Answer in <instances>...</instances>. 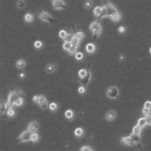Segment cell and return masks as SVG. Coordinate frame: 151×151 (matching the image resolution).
Returning <instances> with one entry per match:
<instances>
[{"label":"cell","mask_w":151,"mask_h":151,"mask_svg":"<svg viewBox=\"0 0 151 151\" xmlns=\"http://www.w3.org/2000/svg\"><path fill=\"white\" fill-rule=\"evenodd\" d=\"M80 151H93L94 150L91 149L90 147H88V146H83V147H82V148L80 149Z\"/></svg>","instance_id":"8d00e7d4"},{"label":"cell","mask_w":151,"mask_h":151,"mask_svg":"<svg viewBox=\"0 0 151 151\" xmlns=\"http://www.w3.org/2000/svg\"><path fill=\"white\" fill-rule=\"evenodd\" d=\"M57 66L55 64H53V63H50V64H47L46 68V71L48 73H51L55 71V70L56 69Z\"/></svg>","instance_id":"5bb4252c"},{"label":"cell","mask_w":151,"mask_h":151,"mask_svg":"<svg viewBox=\"0 0 151 151\" xmlns=\"http://www.w3.org/2000/svg\"><path fill=\"white\" fill-rule=\"evenodd\" d=\"M38 128L39 124L36 121H32L27 126V130H29L32 133H35V131L38 129Z\"/></svg>","instance_id":"ba28073f"},{"label":"cell","mask_w":151,"mask_h":151,"mask_svg":"<svg viewBox=\"0 0 151 151\" xmlns=\"http://www.w3.org/2000/svg\"><path fill=\"white\" fill-rule=\"evenodd\" d=\"M99 25H100V24L99 23L98 21L93 22H92V23L91 24V25L89 26V29H90V30H91V31H94Z\"/></svg>","instance_id":"44dd1931"},{"label":"cell","mask_w":151,"mask_h":151,"mask_svg":"<svg viewBox=\"0 0 151 151\" xmlns=\"http://www.w3.org/2000/svg\"><path fill=\"white\" fill-rule=\"evenodd\" d=\"M93 5V2L91 1V0H88L85 3V6L87 8H90Z\"/></svg>","instance_id":"ab89813d"},{"label":"cell","mask_w":151,"mask_h":151,"mask_svg":"<svg viewBox=\"0 0 151 151\" xmlns=\"http://www.w3.org/2000/svg\"><path fill=\"white\" fill-rule=\"evenodd\" d=\"M123 58H124L123 56H120V57H119V59H120V60H122V59H123Z\"/></svg>","instance_id":"816d5d0a"},{"label":"cell","mask_w":151,"mask_h":151,"mask_svg":"<svg viewBox=\"0 0 151 151\" xmlns=\"http://www.w3.org/2000/svg\"><path fill=\"white\" fill-rule=\"evenodd\" d=\"M87 70H83L82 69L78 72V75H79V78H83L85 76L87 75Z\"/></svg>","instance_id":"836d02e7"},{"label":"cell","mask_w":151,"mask_h":151,"mask_svg":"<svg viewBox=\"0 0 151 151\" xmlns=\"http://www.w3.org/2000/svg\"><path fill=\"white\" fill-rule=\"evenodd\" d=\"M59 36H60L61 38H62L63 39L64 38V36L66 35V31H64V30H61V31L59 32Z\"/></svg>","instance_id":"f6af8a7d"},{"label":"cell","mask_w":151,"mask_h":151,"mask_svg":"<svg viewBox=\"0 0 151 151\" xmlns=\"http://www.w3.org/2000/svg\"><path fill=\"white\" fill-rule=\"evenodd\" d=\"M24 19H25L26 22H31L33 21V15H31V14L27 13V14H26L25 16H24Z\"/></svg>","instance_id":"4316f807"},{"label":"cell","mask_w":151,"mask_h":151,"mask_svg":"<svg viewBox=\"0 0 151 151\" xmlns=\"http://www.w3.org/2000/svg\"><path fill=\"white\" fill-rule=\"evenodd\" d=\"M138 125L141 127V128H143L144 126L147 124V121H146V119L145 117H143V118H140L138 121Z\"/></svg>","instance_id":"603a6c76"},{"label":"cell","mask_w":151,"mask_h":151,"mask_svg":"<svg viewBox=\"0 0 151 151\" xmlns=\"http://www.w3.org/2000/svg\"><path fill=\"white\" fill-rule=\"evenodd\" d=\"M33 102H35V103H39V101H40V96H38V95H36L35 96H33Z\"/></svg>","instance_id":"ee69618b"},{"label":"cell","mask_w":151,"mask_h":151,"mask_svg":"<svg viewBox=\"0 0 151 151\" xmlns=\"http://www.w3.org/2000/svg\"><path fill=\"white\" fill-rule=\"evenodd\" d=\"M35 47L36 48H40L41 47H42V42H41L40 41H36V42H35Z\"/></svg>","instance_id":"bcb514c9"},{"label":"cell","mask_w":151,"mask_h":151,"mask_svg":"<svg viewBox=\"0 0 151 151\" xmlns=\"http://www.w3.org/2000/svg\"><path fill=\"white\" fill-rule=\"evenodd\" d=\"M83 57V54H82V53L81 52H77L75 54V58L77 59V60H80L82 59Z\"/></svg>","instance_id":"b9f144b4"},{"label":"cell","mask_w":151,"mask_h":151,"mask_svg":"<svg viewBox=\"0 0 151 151\" xmlns=\"http://www.w3.org/2000/svg\"><path fill=\"white\" fill-rule=\"evenodd\" d=\"M53 8L56 10H60L66 7V5L63 2L62 0H51Z\"/></svg>","instance_id":"8992f818"},{"label":"cell","mask_w":151,"mask_h":151,"mask_svg":"<svg viewBox=\"0 0 151 151\" xmlns=\"http://www.w3.org/2000/svg\"><path fill=\"white\" fill-rule=\"evenodd\" d=\"M78 93H79L80 94H82V93H83L85 92V88L83 87H80L79 88H78Z\"/></svg>","instance_id":"7dc6e473"},{"label":"cell","mask_w":151,"mask_h":151,"mask_svg":"<svg viewBox=\"0 0 151 151\" xmlns=\"http://www.w3.org/2000/svg\"><path fill=\"white\" fill-rule=\"evenodd\" d=\"M83 130L80 128H77L75 130V135L77 136L78 137H80V136H81L82 135V134H83Z\"/></svg>","instance_id":"f1b7e54d"},{"label":"cell","mask_w":151,"mask_h":151,"mask_svg":"<svg viewBox=\"0 0 151 151\" xmlns=\"http://www.w3.org/2000/svg\"><path fill=\"white\" fill-rule=\"evenodd\" d=\"M65 116L67 119H72L73 116V111L71 110H66L65 112Z\"/></svg>","instance_id":"4dcf8cb0"},{"label":"cell","mask_w":151,"mask_h":151,"mask_svg":"<svg viewBox=\"0 0 151 151\" xmlns=\"http://www.w3.org/2000/svg\"><path fill=\"white\" fill-rule=\"evenodd\" d=\"M49 109L51 110H56L57 109V105L55 103H50V105H49Z\"/></svg>","instance_id":"60d3db41"},{"label":"cell","mask_w":151,"mask_h":151,"mask_svg":"<svg viewBox=\"0 0 151 151\" xmlns=\"http://www.w3.org/2000/svg\"><path fill=\"white\" fill-rule=\"evenodd\" d=\"M101 9L102 8L101 7H99V6H96L94 8V10H93V13H94V15L96 17H98L99 15H100L101 12Z\"/></svg>","instance_id":"d4e9b609"},{"label":"cell","mask_w":151,"mask_h":151,"mask_svg":"<svg viewBox=\"0 0 151 151\" xmlns=\"http://www.w3.org/2000/svg\"><path fill=\"white\" fill-rule=\"evenodd\" d=\"M150 112H151V110H150V109L145 108V107H144L143 109V110H142V112H143V115H144L145 116H146L147 115L150 114Z\"/></svg>","instance_id":"f35d334b"},{"label":"cell","mask_w":151,"mask_h":151,"mask_svg":"<svg viewBox=\"0 0 151 151\" xmlns=\"http://www.w3.org/2000/svg\"><path fill=\"white\" fill-rule=\"evenodd\" d=\"M101 25H99L98 27H97L96 29H95L94 31H93V39H97L98 38L101 33Z\"/></svg>","instance_id":"ac0fdd59"},{"label":"cell","mask_w":151,"mask_h":151,"mask_svg":"<svg viewBox=\"0 0 151 151\" xmlns=\"http://www.w3.org/2000/svg\"><path fill=\"white\" fill-rule=\"evenodd\" d=\"M125 31H126V29H125V27H123V26H121V27H119L118 31L119 33H124Z\"/></svg>","instance_id":"c3c4849f"},{"label":"cell","mask_w":151,"mask_h":151,"mask_svg":"<svg viewBox=\"0 0 151 151\" xmlns=\"http://www.w3.org/2000/svg\"><path fill=\"white\" fill-rule=\"evenodd\" d=\"M20 77H21V78H24L25 77V74L21 73V75H20Z\"/></svg>","instance_id":"f907efd6"},{"label":"cell","mask_w":151,"mask_h":151,"mask_svg":"<svg viewBox=\"0 0 151 151\" xmlns=\"http://www.w3.org/2000/svg\"><path fill=\"white\" fill-rule=\"evenodd\" d=\"M16 65L17 66V68H19V69H22V68H24L26 65L25 61L23 60V59H18L16 61Z\"/></svg>","instance_id":"e0dca14e"},{"label":"cell","mask_w":151,"mask_h":151,"mask_svg":"<svg viewBox=\"0 0 151 151\" xmlns=\"http://www.w3.org/2000/svg\"><path fill=\"white\" fill-rule=\"evenodd\" d=\"M17 6L18 8H22L25 6V1L23 0H19L17 3Z\"/></svg>","instance_id":"d590c367"},{"label":"cell","mask_w":151,"mask_h":151,"mask_svg":"<svg viewBox=\"0 0 151 151\" xmlns=\"http://www.w3.org/2000/svg\"><path fill=\"white\" fill-rule=\"evenodd\" d=\"M89 66H90V63H89V66L87 68V75L85 76L83 78H79V80L80 83L83 85H87L89 82L90 78H91V72L89 71Z\"/></svg>","instance_id":"52a82bcc"},{"label":"cell","mask_w":151,"mask_h":151,"mask_svg":"<svg viewBox=\"0 0 151 151\" xmlns=\"http://www.w3.org/2000/svg\"><path fill=\"white\" fill-rule=\"evenodd\" d=\"M107 95L109 98L114 99L119 96V90L115 86L110 87L107 91Z\"/></svg>","instance_id":"3957f363"},{"label":"cell","mask_w":151,"mask_h":151,"mask_svg":"<svg viewBox=\"0 0 151 151\" xmlns=\"http://www.w3.org/2000/svg\"><path fill=\"white\" fill-rule=\"evenodd\" d=\"M102 9H101V12L100 15L98 17V19H97V21L101 19V18L104 17H106L107 14V8L105 6H103V7H101Z\"/></svg>","instance_id":"9a60e30c"},{"label":"cell","mask_w":151,"mask_h":151,"mask_svg":"<svg viewBox=\"0 0 151 151\" xmlns=\"http://www.w3.org/2000/svg\"><path fill=\"white\" fill-rule=\"evenodd\" d=\"M130 136L131 138V139L133 140L135 143H138V142L140 141V135H136V134H134L132 133L130 135Z\"/></svg>","instance_id":"d6986e66"},{"label":"cell","mask_w":151,"mask_h":151,"mask_svg":"<svg viewBox=\"0 0 151 151\" xmlns=\"http://www.w3.org/2000/svg\"><path fill=\"white\" fill-rule=\"evenodd\" d=\"M22 93L19 91H10L8 95V101H7V109H12V107L15 105V102L18 98L22 96Z\"/></svg>","instance_id":"6da1fadb"},{"label":"cell","mask_w":151,"mask_h":151,"mask_svg":"<svg viewBox=\"0 0 151 151\" xmlns=\"http://www.w3.org/2000/svg\"><path fill=\"white\" fill-rule=\"evenodd\" d=\"M23 103H24L23 98H22V97H21V98H18L16 100V101L15 102V105H16V106H17V107H21V106L22 105Z\"/></svg>","instance_id":"83f0119b"},{"label":"cell","mask_w":151,"mask_h":151,"mask_svg":"<svg viewBox=\"0 0 151 151\" xmlns=\"http://www.w3.org/2000/svg\"><path fill=\"white\" fill-rule=\"evenodd\" d=\"M39 105L43 109H46L48 108V103L47 101L46 98L43 96H40V101H39Z\"/></svg>","instance_id":"30bf717a"},{"label":"cell","mask_w":151,"mask_h":151,"mask_svg":"<svg viewBox=\"0 0 151 151\" xmlns=\"http://www.w3.org/2000/svg\"><path fill=\"white\" fill-rule=\"evenodd\" d=\"M74 35H70V34H66V35L64 36V38H63L65 42H71L72 40V39L73 38Z\"/></svg>","instance_id":"d6a6232c"},{"label":"cell","mask_w":151,"mask_h":151,"mask_svg":"<svg viewBox=\"0 0 151 151\" xmlns=\"http://www.w3.org/2000/svg\"><path fill=\"white\" fill-rule=\"evenodd\" d=\"M120 14L119 12H117V13H115L114 15H112V16H110V19L111 20L114 22H118L120 19Z\"/></svg>","instance_id":"ffe728a7"},{"label":"cell","mask_w":151,"mask_h":151,"mask_svg":"<svg viewBox=\"0 0 151 151\" xmlns=\"http://www.w3.org/2000/svg\"><path fill=\"white\" fill-rule=\"evenodd\" d=\"M7 110V103L5 102L4 101L1 100V104H0V110H1V115L3 116L6 112Z\"/></svg>","instance_id":"4fadbf2b"},{"label":"cell","mask_w":151,"mask_h":151,"mask_svg":"<svg viewBox=\"0 0 151 151\" xmlns=\"http://www.w3.org/2000/svg\"><path fill=\"white\" fill-rule=\"evenodd\" d=\"M72 47V43L68 42H65V43H64V44H63V45H62L63 48H64V50H67V51H68V50H70V48H71Z\"/></svg>","instance_id":"f546056e"},{"label":"cell","mask_w":151,"mask_h":151,"mask_svg":"<svg viewBox=\"0 0 151 151\" xmlns=\"http://www.w3.org/2000/svg\"><path fill=\"white\" fill-rule=\"evenodd\" d=\"M36 17H40L41 19L43 20V21L49 22H51V23L56 21V20L54 19L52 17H51L47 13H46V12H44V11H43V10H41L40 12L37 14Z\"/></svg>","instance_id":"277c9868"},{"label":"cell","mask_w":151,"mask_h":151,"mask_svg":"<svg viewBox=\"0 0 151 151\" xmlns=\"http://www.w3.org/2000/svg\"><path fill=\"white\" fill-rule=\"evenodd\" d=\"M141 131V128L138 125H136L134 126V128H133V133L136 134V135H140Z\"/></svg>","instance_id":"cb8c5ba5"},{"label":"cell","mask_w":151,"mask_h":151,"mask_svg":"<svg viewBox=\"0 0 151 151\" xmlns=\"http://www.w3.org/2000/svg\"><path fill=\"white\" fill-rule=\"evenodd\" d=\"M145 119H146V121H147V124L151 126V115L149 114L146 115Z\"/></svg>","instance_id":"74e56055"},{"label":"cell","mask_w":151,"mask_h":151,"mask_svg":"<svg viewBox=\"0 0 151 151\" xmlns=\"http://www.w3.org/2000/svg\"><path fill=\"white\" fill-rule=\"evenodd\" d=\"M95 49H96V47L93 43H89L86 45V47H85V50L89 53L94 52L95 51Z\"/></svg>","instance_id":"2e32d148"},{"label":"cell","mask_w":151,"mask_h":151,"mask_svg":"<svg viewBox=\"0 0 151 151\" xmlns=\"http://www.w3.org/2000/svg\"><path fill=\"white\" fill-rule=\"evenodd\" d=\"M15 115V111L12 109H7L6 112L5 113V114L3 115L4 118H11Z\"/></svg>","instance_id":"7c38bea8"},{"label":"cell","mask_w":151,"mask_h":151,"mask_svg":"<svg viewBox=\"0 0 151 151\" xmlns=\"http://www.w3.org/2000/svg\"><path fill=\"white\" fill-rule=\"evenodd\" d=\"M144 107L151 110V101H147L145 103V104H144Z\"/></svg>","instance_id":"7bdbcfd3"},{"label":"cell","mask_w":151,"mask_h":151,"mask_svg":"<svg viewBox=\"0 0 151 151\" xmlns=\"http://www.w3.org/2000/svg\"><path fill=\"white\" fill-rule=\"evenodd\" d=\"M71 43H72V46H75L78 48L80 44V40L78 38H77L74 35L73 38V39H72Z\"/></svg>","instance_id":"7402d4cb"},{"label":"cell","mask_w":151,"mask_h":151,"mask_svg":"<svg viewBox=\"0 0 151 151\" xmlns=\"http://www.w3.org/2000/svg\"><path fill=\"white\" fill-rule=\"evenodd\" d=\"M39 140V136L38 134L35 133H33L32 135H31V142H36V141H38Z\"/></svg>","instance_id":"484cf974"},{"label":"cell","mask_w":151,"mask_h":151,"mask_svg":"<svg viewBox=\"0 0 151 151\" xmlns=\"http://www.w3.org/2000/svg\"><path fill=\"white\" fill-rule=\"evenodd\" d=\"M75 33V36L77 38H78L80 40H81L84 37V34L81 31H78V32H74Z\"/></svg>","instance_id":"1f68e13d"},{"label":"cell","mask_w":151,"mask_h":151,"mask_svg":"<svg viewBox=\"0 0 151 151\" xmlns=\"http://www.w3.org/2000/svg\"><path fill=\"white\" fill-rule=\"evenodd\" d=\"M149 51H150V53H151V47L150 48V50H149Z\"/></svg>","instance_id":"f5cc1de1"},{"label":"cell","mask_w":151,"mask_h":151,"mask_svg":"<svg viewBox=\"0 0 151 151\" xmlns=\"http://www.w3.org/2000/svg\"><path fill=\"white\" fill-rule=\"evenodd\" d=\"M77 48V47H76L75 46H72V47L70 48V50H68V52H69V54H70L71 56H73V55H75V54H76Z\"/></svg>","instance_id":"e575fe53"},{"label":"cell","mask_w":151,"mask_h":151,"mask_svg":"<svg viewBox=\"0 0 151 151\" xmlns=\"http://www.w3.org/2000/svg\"><path fill=\"white\" fill-rule=\"evenodd\" d=\"M105 6L107 8V14L106 17H108V16L110 17V16H112L114 14H115V13L118 12V10H117V8L114 5H112V3L109 2V1H107V3H106Z\"/></svg>","instance_id":"5b68a950"},{"label":"cell","mask_w":151,"mask_h":151,"mask_svg":"<svg viewBox=\"0 0 151 151\" xmlns=\"http://www.w3.org/2000/svg\"><path fill=\"white\" fill-rule=\"evenodd\" d=\"M120 140L122 144L130 145V146H133V145H134L136 143L134 142L133 140L131 139V138L130 137V136H126V137L122 138Z\"/></svg>","instance_id":"9c48e42d"},{"label":"cell","mask_w":151,"mask_h":151,"mask_svg":"<svg viewBox=\"0 0 151 151\" xmlns=\"http://www.w3.org/2000/svg\"><path fill=\"white\" fill-rule=\"evenodd\" d=\"M31 135H32V133L29 130H26L20 135L19 138L15 141V143H18L21 142H24V141H30Z\"/></svg>","instance_id":"7a4b0ae2"},{"label":"cell","mask_w":151,"mask_h":151,"mask_svg":"<svg viewBox=\"0 0 151 151\" xmlns=\"http://www.w3.org/2000/svg\"><path fill=\"white\" fill-rule=\"evenodd\" d=\"M143 145L141 143H139L137 145V147L138 148V149H142V148H143Z\"/></svg>","instance_id":"681fc988"},{"label":"cell","mask_w":151,"mask_h":151,"mask_svg":"<svg viewBox=\"0 0 151 151\" xmlns=\"http://www.w3.org/2000/svg\"><path fill=\"white\" fill-rule=\"evenodd\" d=\"M105 117H106V119H107L108 120H109V121L114 120L115 119V117H116L115 112L114 111H113V110L108 111V112L106 113Z\"/></svg>","instance_id":"8fae6325"}]
</instances>
